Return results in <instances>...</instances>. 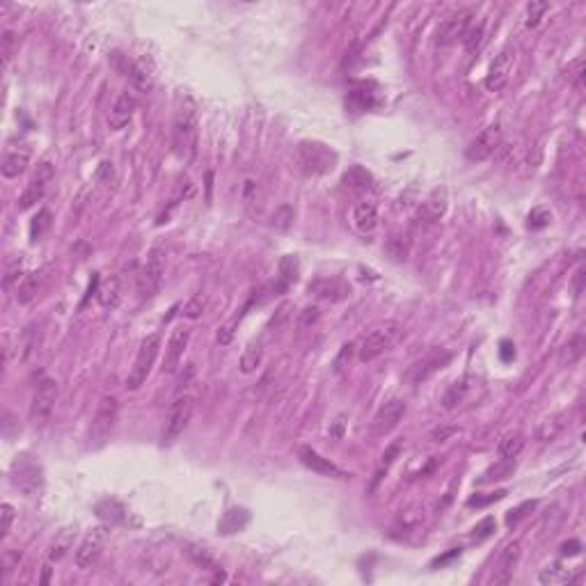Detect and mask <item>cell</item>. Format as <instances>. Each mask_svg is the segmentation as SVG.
<instances>
[{
	"instance_id": "cell-46",
	"label": "cell",
	"mask_w": 586,
	"mask_h": 586,
	"mask_svg": "<svg viewBox=\"0 0 586 586\" xmlns=\"http://www.w3.org/2000/svg\"><path fill=\"white\" fill-rule=\"evenodd\" d=\"M549 10V3H529L527 7V26L529 28H536L540 23L543 14Z\"/></svg>"
},
{
	"instance_id": "cell-59",
	"label": "cell",
	"mask_w": 586,
	"mask_h": 586,
	"mask_svg": "<svg viewBox=\"0 0 586 586\" xmlns=\"http://www.w3.org/2000/svg\"><path fill=\"white\" fill-rule=\"evenodd\" d=\"M456 556H461V549H452V552H447L445 556H438V559L433 561V566L438 568V566H445V563H449L452 559H456Z\"/></svg>"
},
{
	"instance_id": "cell-44",
	"label": "cell",
	"mask_w": 586,
	"mask_h": 586,
	"mask_svg": "<svg viewBox=\"0 0 586 586\" xmlns=\"http://www.w3.org/2000/svg\"><path fill=\"white\" fill-rule=\"evenodd\" d=\"M549 223H552V213H549L547 209H543V206H538V209H534L532 213H529V230H543V227H547Z\"/></svg>"
},
{
	"instance_id": "cell-13",
	"label": "cell",
	"mask_w": 586,
	"mask_h": 586,
	"mask_svg": "<svg viewBox=\"0 0 586 586\" xmlns=\"http://www.w3.org/2000/svg\"><path fill=\"white\" fill-rule=\"evenodd\" d=\"M513 64H516V48L506 46L502 53L492 60L488 76H485V90L488 92H502L506 88V83L511 81V71Z\"/></svg>"
},
{
	"instance_id": "cell-17",
	"label": "cell",
	"mask_w": 586,
	"mask_h": 586,
	"mask_svg": "<svg viewBox=\"0 0 586 586\" xmlns=\"http://www.w3.org/2000/svg\"><path fill=\"white\" fill-rule=\"evenodd\" d=\"M405 412H408V403H405L403 398H392V401H387L381 410L376 412L374 433L376 435H387L390 431H394V428L403 421Z\"/></svg>"
},
{
	"instance_id": "cell-30",
	"label": "cell",
	"mask_w": 586,
	"mask_h": 586,
	"mask_svg": "<svg viewBox=\"0 0 586 586\" xmlns=\"http://www.w3.org/2000/svg\"><path fill=\"white\" fill-rule=\"evenodd\" d=\"M74 538H76V529L74 527H64L55 534V538L51 543V549H48V559L51 561H60L67 556V552L74 545Z\"/></svg>"
},
{
	"instance_id": "cell-58",
	"label": "cell",
	"mask_w": 586,
	"mask_h": 586,
	"mask_svg": "<svg viewBox=\"0 0 586 586\" xmlns=\"http://www.w3.org/2000/svg\"><path fill=\"white\" fill-rule=\"evenodd\" d=\"M580 549H582L580 540H570V543H563V545H561V554L575 556V554H580Z\"/></svg>"
},
{
	"instance_id": "cell-51",
	"label": "cell",
	"mask_w": 586,
	"mask_h": 586,
	"mask_svg": "<svg viewBox=\"0 0 586 586\" xmlns=\"http://www.w3.org/2000/svg\"><path fill=\"white\" fill-rule=\"evenodd\" d=\"M492 532H495V518H485V520H481V523L474 527V532H472V538L483 540V538H488Z\"/></svg>"
},
{
	"instance_id": "cell-5",
	"label": "cell",
	"mask_w": 586,
	"mask_h": 586,
	"mask_svg": "<svg viewBox=\"0 0 586 586\" xmlns=\"http://www.w3.org/2000/svg\"><path fill=\"white\" fill-rule=\"evenodd\" d=\"M163 275H165V252L161 247H154L147 254V261L138 275V293L142 300L154 298L161 291Z\"/></svg>"
},
{
	"instance_id": "cell-52",
	"label": "cell",
	"mask_w": 586,
	"mask_h": 586,
	"mask_svg": "<svg viewBox=\"0 0 586 586\" xmlns=\"http://www.w3.org/2000/svg\"><path fill=\"white\" fill-rule=\"evenodd\" d=\"M319 319H321V310H319V307H305V310L300 312V316H298V323H300V327H307V325H314V323H316Z\"/></svg>"
},
{
	"instance_id": "cell-54",
	"label": "cell",
	"mask_w": 586,
	"mask_h": 586,
	"mask_svg": "<svg viewBox=\"0 0 586 586\" xmlns=\"http://www.w3.org/2000/svg\"><path fill=\"white\" fill-rule=\"evenodd\" d=\"M19 561H21V552H17V549L3 552V573L10 575L14 568H19Z\"/></svg>"
},
{
	"instance_id": "cell-29",
	"label": "cell",
	"mask_w": 586,
	"mask_h": 586,
	"mask_svg": "<svg viewBox=\"0 0 586 586\" xmlns=\"http://www.w3.org/2000/svg\"><path fill=\"white\" fill-rule=\"evenodd\" d=\"M516 469H518L516 458H502V461H497L495 465H490L488 469L483 472V476L478 478V483L488 485V483L506 481V478H511L513 474H516Z\"/></svg>"
},
{
	"instance_id": "cell-60",
	"label": "cell",
	"mask_w": 586,
	"mask_h": 586,
	"mask_svg": "<svg viewBox=\"0 0 586 586\" xmlns=\"http://www.w3.org/2000/svg\"><path fill=\"white\" fill-rule=\"evenodd\" d=\"M582 287H584V268H580L575 273V293H577V296L582 293Z\"/></svg>"
},
{
	"instance_id": "cell-39",
	"label": "cell",
	"mask_w": 586,
	"mask_h": 586,
	"mask_svg": "<svg viewBox=\"0 0 586 586\" xmlns=\"http://www.w3.org/2000/svg\"><path fill=\"white\" fill-rule=\"evenodd\" d=\"M293 218H296V211H293V206L291 204H282V206H277V209H275L273 218H270V225H273L275 230H280V232H287L289 227L293 225Z\"/></svg>"
},
{
	"instance_id": "cell-22",
	"label": "cell",
	"mask_w": 586,
	"mask_h": 586,
	"mask_svg": "<svg viewBox=\"0 0 586 586\" xmlns=\"http://www.w3.org/2000/svg\"><path fill=\"white\" fill-rule=\"evenodd\" d=\"M135 108H138V101H135L133 94H128V92L119 94L117 101L112 103V108L108 112V126L112 128V131H121V128L133 119Z\"/></svg>"
},
{
	"instance_id": "cell-55",
	"label": "cell",
	"mask_w": 586,
	"mask_h": 586,
	"mask_svg": "<svg viewBox=\"0 0 586 586\" xmlns=\"http://www.w3.org/2000/svg\"><path fill=\"white\" fill-rule=\"evenodd\" d=\"M573 67H575V71H573V74H568V78H570V83H573L577 90H582V85H584V62L575 60Z\"/></svg>"
},
{
	"instance_id": "cell-3",
	"label": "cell",
	"mask_w": 586,
	"mask_h": 586,
	"mask_svg": "<svg viewBox=\"0 0 586 586\" xmlns=\"http://www.w3.org/2000/svg\"><path fill=\"white\" fill-rule=\"evenodd\" d=\"M159 351H161V334L159 332L147 334V337L142 339V344L138 348V355H135L133 367H131V371H128V376H126V390L128 392L140 390L142 385L147 383V378H149V374H152V367H154L156 357H159Z\"/></svg>"
},
{
	"instance_id": "cell-20",
	"label": "cell",
	"mask_w": 586,
	"mask_h": 586,
	"mask_svg": "<svg viewBox=\"0 0 586 586\" xmlns=\"http://www.w3.org/2000/svg\"><path fill=\"white\" fill-rule=\"evenodd\" d=\"M30 156H32V149L30 145H26V142L10 147L3 159V165H0V172H3L5 179L21 176L28 170V165H30Z\"/></svg>"
},
{
	"instance_id": "cell-8",
	"label": "cell",
	"mask_w": 586,
	"mask_h": 586,
	"mask_svg": "<svg viewBox=\"0 0 586 586\" xmlns=\"http://www.w3.org/2000/svg\"><path fill=\"white\" fill-rule=\"evenodd\" d=\"M192 412H195V398L188 394H181L174 398L172 408H170V417L165 421V428H163V447L174 445L179 440V435L185 431V426L190 424Z\"/></svg>"
},
{
	"instance_id": "cell-18",
	"label": "cell",
	"mask_w": 586,
	"mask_h": 586,
	"mask_svg": "<svg viewBox=\"0 0 586 586\" xmlns=\"http://www.w3.org/2000/svg\"><path fill=\"white\" fill-rule=\"evenodd\" d=\"M449 362H452V353L445 351V348H435V351L426 353V355L421 357V360L410 369L412 383L419 385V383L428 381V378H431L433 374H438L440 369H445Z\"/></svg>"
},
{
	"instance_id": "cell-10",
	"label": "cell",
	"mask_w": 586,
	"mask_h": 586,
	"mask_svg": "<svg viewBox=\"0 0 586 586\" xmlns=\"http://www.w3.org/2000/svg\"><path fill=\"white\" fill-rule=\"evenodd\" d=\"M58 401V383L53 378H41L34 387L32 403H30V421L32 424H44L51 417V412Z\"/></svg>"
},
{
	"instance_id": "cell-9",
	"label": "cell",
	"mask_w": 586,
	"mask_h": 586,
	"mask_svg": "<svg viewBox=\"0 0 586 586\" xmlns=\"http://www.w3.org/2000/svg\"><path fill=\"white\" fill-rule=\"evenodd\" d=\"M298 156L303 168L310 174H325L330 172L337 163V154L332 152L330 147L321 145V142H303L298 147Z\"/></svg>"
},
{
	"instance_id": "cell-56",
	"label": "cell",
	"mask_w": 586,
	"mask_h": 586,
	"mask_svg": "<svg viewBox=\"0 0 586 586\" xmlns=\"http://www.w3.org/2000/svg\"><path fill=\"white\" fill-rule=\"evenodd\" d=\"M458 433V428L456 426H442V428H435L433 431V442H447L452 435Z\"/></svg>"
},
{
	"instance_id": "cell-19",
	"label": "cell",
	"mask_w": 586,
	"mask_h": 586,
	"mask_svg": "<svg viewBox=\"0 0 586 586\" xmlns=\"http://www.w3.org/2000/svg\"><path fill=\"white\" fill-rule=\"evenodd\" d=\"M298 458L303 463L305 467H310L312 472L316 474H323V476H332V478H348L351 474L344 472L339 465H334L330 458H323L319 452H314L312 447H300L298 449Z\"/></svg>"
},
{
	"instance_id": "cell-11",
	"label": "cell",
	"mask_w": 586,
	"mask_h": 586,
	"mask_svg": "<svg viewBox=\"0 0 586 586\" xmlns=\"http://www.w3.org/2000/svg\"><path fill=\"white\" fill-rule=\"evenodd\" d=\"M499 145H502V128L497 124H492L488 128H483V131L469 142V147L465 149V159L469 163H483L497 152Z\"/></svg>"
},
{
	"instance_id": "cell-6",
	"label": "cell",
	"mask_w": 586,
	"mask_h": 586,
	"mask_svg": "<svg viewBox=\"0 0 586 586\" xmlns=\"http://www.w3.org/2000/svg\"><path fill=\"white\" fill-rule=\"evenodd\" d=\"M398 337H401V327H398V323H385L381 327H376V330L369 332L362 341L360 360L371 362V360H376V357L385 355L394 348Z\"/></svg>"
},
{
	"instance_id": "cell-62",
	"label": "cell",
	"mask_w": 586,
	"mask_h": 586,
	"mask_svg": "<svg viewBox=\"0 0 586 586\" xmlns=\"http://www.w3.org/2000/svg\"><path fill=\"white\" fill-rule=\"evenodd\" d=\"M48 577H51V568H44V577H41V582L48 584Z\"/></svg>"
},
{
	"instance_id": "cell-25",
	"label": "cell",
	"mask_w": 586,
	"mask_h": 586,
	"mask_svg": "<svg viewBox=\"0 0 586 586\" xmlns=\"http://www.w3.org/2000/svg\"><path fill=\"white\" fill-rule=\"evenodd\" d=\"M447 202H449L447 188H435L431 195L424 199V204H421V209H419V216L426 220H440L447 211Z\"/></svg>"
},
{
	"instance_id": "cell-4",
	"label": "cell",
	"mask_w": 586,
	"mask_h": 586,
	"mask_svg": "<svg viewBox=\"0 0 586 586\" xmlns=\"http://www.w3.org/2000/svg\"><path fill=\"white\" fill-rule=\"evenodd\" d=\"M53 174H55V156L53 152H48L44 159L37 163V168H34L30 183H28V188L23 190V195L19 199V211H28L37 202H41V197H44Z\"/></svg>"
},
{
	"instance_id": "cell-1",
	"label": "cell",
	"mask_w": 586,
	"mask_h": 586,
	"mask_svg": "<svg viewBox=\"0 0 586 586\" xmlns=\"http://www.w3.org/2000/svg\"><path fill=\"white\" fill-rule=\"evenodd\" d=\"M197 135H199V115L195 99L183 94L179 97V105L172 124V145L179 161L190 163L197 154Z\"/></svg>"
},
{
	"instance_id": "cell-21",
	"label": "cell",
	"mask_w": 586,
	"mask_h": 586,
	"mask_svg": "<svg viewBox=\"0 0 586 586\" xmlns=\"http://www.w3.org/2000/svg\"><path fill=\"white\" fill-rule=\"evenodd\" d=\"M520 559V543L513 540L509 543L502 554H499V559L495 563V570H492V584H509L513 580V570H516V563Z\"/></svg>"
},
{
	"instance_id": "cell-33",
	"label": "cell",
	"mask_w": 586,
	"mask_h": 586,
	"mask_svg": "<svg viewBox=\"0 0 586 586\" xmlns=\"http://www.w3.org/2000/svg\"><path fill=\"white\" fill-rule=\"evenodd\" d=\"M575 577L573 573H570L568 568H561L559 563H554V566H547L543 568L538 573V582L543 586H559V584H570Z\"/></svg>"
},
{
	"instance_id": "cell-50",
	"label": "cell",
	"mask_w": 586,
	"mask_h": 586,
	"mask_svg": "<svg viewBox=\"0 0 586 586\" xmlns=\"http://www.w3.org/2000/svg\"><path fill=\"white\" fill-rule=\"evenodd\" d=\"M0 46H3V58H5V64H7L14 55V48H17V34H14L12 30H5L3 37H0Z\"/></svg>"
},
{
	"instance_id": "cell-36",
	"label": "cell",
	"mask_w": 586,
	"mask_h": 586,
	"mask_svg": "<svg viewBox=\"0 0 586 586\" xmlns=\"http://www.w3.org/2000/svg\"><path fill=\"white\" fill-rule=\"evenodd\" d=\"M261 355H263V351H261L259 344H250L241 355V371L243 374H254L256 367L261 364Z\"/></svg>"
},
{
	"instance_id": "cell-34",
	"label": "cell",
	"mask_w": 586,
	"mask_h": 586,
	"mask_svg": "<svg viewBox=\"0 0 586 586\" xmlns=\"http://www.w3.org/2000/svg\"><path fill=\"white\" fill-rule=\"evenodd\" d=\"M499 456L502 458H518L520 452L525 449V435L520 431H511L506 433L502 440H499Z\"/></svg>"
},
{
	"instance_id": "cell-47",
	"label": "cell",
	"mask_w": 586,
	"mask_h": 586,
	"mask_svg": "<svg viewBox=\"0 0 586 586\" xmlns=\"http://www.w3.org/2000/svg\"><path fill=\"white\" fill-rule=\"evenodd\" d=\"M506 497V490H497V492H490V495H474L467 499V506H476V509H483L492 502H499V499Z\"/></svg>"
},
{
	"instance_id": "cell-45",
	"label": "cell",
	"mask_w": 586,
	"mask_h": 586,
	"mask_svg": "<svg viewBox=\"0 0 586 586\" xmlns=\"http://www.w3.org/2000/svg\"><path fill=\"white\" fill-rule=\"evenodd\" d=\"M280 275H282L284 284L298 280V261H296V256L289 254V256H284V259L280 261Z\"/></svg>"
},
{
	"instance_id": "cell-32",
	"label": "cell",
	"mask_w": 586,
	"mask_h": 586,
	"mask_svg": "<svg viewBox=\"0 0 586 586\" xmlns=\"http://www.w3.org/2000/svg\"><path fill=\"white\" fill-rule=\"evenodd\" d=\"M99 303L105 310H115L121 303V289H119V277H110V280L103 282V287L99 289Z\"/></svg>"
},
{
	"instance_id": "cell-48",
	"label": "cell",
	"mask_w": 586,
	"mask_h": 586,
	"mask_svg": "<svg viewBox=\"0 0 586 586\" xmlns=\"http://www.w3.org/2000/svg\"><path fill=\"white\" fill-rule=\"evenodd\" d=\"M239 321H241V316H234L232 321H227V323L220 327V332H218V344L220 346H227V344H232V339H234V332H236V325H239Z\"/></svg>"
},
{
	"instance_id": "cell-23",
	"label": "cell",
	"mask_w": 586,
	"mask_h": 586,
	"mask_svg": "<svg viewBox=\"0 0 586 586\" xmlns=\"http://www.w3.org/2000/svg\"><path fill=\"white\" fill-rule=\"evenodd\" d=\"M310 293H314L319 300H325V303H341L351 296V287L344 280H316L310 284Z\"/></svg>"
},
{
	"instance_id": "cell-27",
	"label": "cell",
	"mask_w": 586,
	"mask_h": 586,
	"mask_svg": "<svg viewBox=\"0 0 586 586\" xmlns=\"http://www.w3.org/2000/svg\"><path fill=\"white\" fill-rule=\"evenodd\" d=\"M586 351V337L584 332H575L573 337H568V341L563 344L561 348V355H559V364L561 367H573L584 357Z\"/></svg>"
},
{
	"instance_id": "cell-43",
	"label": "cell",
	"mask_w": 586,
	"mask_h": 586,
	"mask_svg": "<svg viewBox=\"0 0 586 586\" xmlns=\"http://www.w3.org/2000/svg\"><path fill=\"white\" fill-rule=\"evenodd\" d=\"M204 307H206V296L204 293H195V296L183 305V316L185 319H199L204 312Z\"/></svg>"
},
{
	"instance_id": "cell-28",
	"label": "cell",
	"mask_w": 586,
	"mask_h": 586,
	"mask_svg": "<svg viewBox=\"0 0 586 586\" xmlns=\"http://www.w3.org/2000/svg\"><path fill=\"white\" fill-rule=\"evenodd\" d=\"M353 223L357 227V232L362 234H371L378 227V211L374 202H360L353 211Z\"/></svg>"
},
{
	"instance_id": "cell-15",
	"label": "cell",
	"mask_w": 586,
	"mask_h": 586,
	"mask_svg": "<svg viewBox=\"0 0 586 586\" xmlns=\"http://www.w3.org/2000/svg\"><path fill=\"white\" fill-rule=\"evenodd\" d=\"M467 26H469V12L467 10L449 14V17L438 26V32H435V46L447 48V46L456 44L458 39H463Z\"/></svg>"
},
{
	"instance_id": "cell-24",
	"label": "cell",
	"mask_w": 586,
	"mask_h": 586,
	"mask_svg": "<svg viewBox=\"0 0 586 586\" xmlns=\"http://www.w3.org/2000/svg\"><path fill=\"white\" fill-rule=\"evenodd\" d=\"M44 282H46V270H34V273L26 275L23 280L17 284V293H14L17 303L28 305L30 300H34L37 298V293L44 289Z\"/></svg>"
},
{
	"instance_id": "cell-31",
	"label": "cell",
	"mask_w": 586,
	"mask_h": 586,
	"mask_svg": "<svg viewBox=\"0 0 586 586\" xmlns=\"http://www.w3.org/2000/svg\"><path fill=\"white\" fill-rule=\"evenodd\" d=\"M566 426V414H552V417H545L536 428V440L538 442H552L556 435L563 431Z\"/></svg>"
},
{
	"instance_id": "cell-35",
	"label": "cell",
	"mask_w": 586,
	"mask_h": 586,
	"mask_svg": "<svg viewBox=\"0 0 586 586\" xmlns=\"http://www.w3.org/2000/svg\"><path fill=\"white\" fill-rule=\"evenodd\" d=\"M247 520H250V513H247V511L232 509V511H227L225 516H223L218 529H220V534H236V532H241V529L247 525Z\"/></svg>"
},
{
	"instance_id": "cell-12",
	"label": "cell",
	"mask_w": 586,
	"mask_h": 586,
	"mask_svg": "<svg viewBox=\"0 0 586 586\" xmlns=\"http://www.w3.org/2000/svg\"><path fill=\"white\" fill-rule=\"evenodd\" d=\"M112 64L119 69L121 76H128L131 83L142 92H149L154 88V69L145 60H126L121 53H112Z\"/></svg>"
},
{
	"instance_id": "cell-37",
	"label": "cell",
	"mask_w": 586,
	"mask_h": 586,
	"mask_svg": "<svg viewBox=\"0 0 586 586\" xmlns=\"http://www.w3.org/2000/svg\"><path fill=\"white\" fill-rule=\"evenodd\" d=\"M185 554H188L190 559L195 561L199 568H204V570H213V573H216V570H220V566L216 563V559H213V556H211L209 552H206L204 547L188 545V547H185Z\"/></svg>"
},
{
	"instance_id": "cell-49",
	"label": "cell",
	"mask_w": 586,
	"mask_h": 586,
	"mask_svg": "<svg viewBox=\"0 0 586 586\" xmlns=\"http://www.w3.org/2000/svg\"><path fill=\"white\" fill-rule=\"evenodd\" d=\"M12 523H14V506L3 504V509H0V538H5L10 534Z\"/></svg>"
},
{
	"instance_id": "cell-57",
	"label": "cell",
	"mask_w": 586,
	"mask_h": 586,
	"mask_svg": "<svg viewBox=\"0 0 586 586\" xmlns=\"http://www.w3.org/2000/svg\"><path fill=\"white\" fill-rule=\"evenodd\" d=\"M532 509H534V502H525L523 506H520V509L511 511L509 516H506V525H509V527H511V525H516L518 520L525 516V511H532Z\"/></svg>"
},
{
	"instance_id": "cell-42",
	"label": "cell",
	"mask_w": 586,
	"mask_h": 586,
	"mask_svg": "<svg viewBox=\"0 0 586 586\" xmlns=\"http://www.w3.org/2000/svg\"><path fill=\"white\" fill-rule=\"evenodd\" d=\"M99 516L110 520V523H124L126 520V511L124 506H119L117 502H112V499H108V502H101L99 504Z\"/></svg>"
},
{
	"instance_id": "cell-14",
	"label": "cell",
	"mask_w": 586,
	"mask_h": 586,
	"mask_svg": "<svg viewBox=\"0 0 586 586\" xmlns=\"http://www.w3.org/2000/svg\"><path fill=\"white\" fill-rule=\"evenodd\" d=\"M192 337V327L190 325H176L172 330V337L168 341L165 348V357H163V374H174L179 369V364L183 360V353L188 351Z\"/></svg>"
},
{
	"instance_id": "cell-41",
	"label": "cell",
	"mask_w": 586,
	"mask_h": 586,
	"mask_svg": "<svg viewBox=\"0 0 586 586\" xmlns=\"http://www.w3.org/2000/svg\"><path fill=\"white\" fill-rule=\"evenodd\" d=\"M483 41V23H469L465 34H463V46L467 53H476Z\"/></svg>"
},
{
	"instance_id": "cell-7",
	"label": "cell",
	"mask_w": 586,
	"mask_h": 586,
	"mask_svg": "<svg viewBox=\"0 0 586 586\" xmlns=\"http://www.w3.org/2000/svg\"><path fill=\"white\" fill-rule=\"evenodd\" d=\"M108 538H110V529L99 525L94 529H90L85 534V538L81 540V545L76 549V566L81 570H90L94 568L99 559H101L105 545H108Z\"/></svg>"
},
{
	"instance_id": "cell-61",
	"label": "cell",
	"mask_w": 586,
	"mask_h": 586,
	"mask_svg": "<svg viewBox=\"0 0 586 586\" xmlns=\"http://www.w3.org/2000/svg\"><path fill=\"white\" fill-rule=\"evenodd\" d=\"M513 355H516V351H513V346L509 344V341H504V344H502V360H511Z\"/></svg>"
},
{
	"instance_id": "cell-53",
	"label": "cell",
	"mask_w": 586,
	"mask_h": 586,
	"mask_svg": "<svg viewBox=\"0 0 586 586\" xmlns=\"http://www.w3.org/2000/svg\"><path fill=\"white\" fill-rule=\"evenodd\" d=\"M192 378H195V364H185V369L181 371V376H179V381H176V396H181V392L188 387V383L192 381Z\"/></svg>"
},
{
	"instance_id": "cell-26",
	"label": "cell",
	"mask_w": 586,
	"mask_h": 586,
	"mask_svg": "<svg viewBox=\"0 0 586 586\" xmlns=\"http://www.w3.org/2000/svg\"><path fill=\"white\" fill-rule=\"evenodd\" d=\"M341 181H344V185L348 190L353 192H367L374 188V176H371V172L367 168L362 165H351L344 172V176H341Z\"/></svg>"
},
{
	"instance_id": "cell-2",
	"label": "cell",
	"mask_w": 586,
	"mask_h": 586,
	"mask_svg": "<svg viewBox=\"0 0 586 586\" xmlns=\"http://www.w3.org/2000/svg\"><path fill=\"white\" fill-rule=\"evenodd\" d=\"M117 414H119V403L115 396H101L99 401L94 417H92V424L88 428V447L90 449H101L105 442H108L112 428L117 424Z\"/></svg>"
},
{
	"instance_id": "cell-38",
	"label": "cell",
	"mask_w": 586,
	"mask_h": 586,
	"mask_svg": "<svg viewBox=\"0 0 586 586\" xmlns=\"http://www.w3.org/2000/svg\"><path fill=\"white\" fill-rule=\"evenodd\" d=\"M51 223H53L51 211H48V209H41L37 216L32 218V223H30V239H32V241H39L41 236H44L48 230H51Z\"/></svg>"
},
{
	"instance_id": "cell-40",
	"label": "cell",
	"mask_w": 586,
	"mask_h": 586,
	"mask_svg": "<svg viewBox=\"0 0 586 586\" xmlns=\"http://www.w3.org/2000/svg\"><path fill=\"white\" fill-rule=\"evenodd\" d=\"M465 394H467V385H465V381L454 383L452 387L445 392V396H442V403H445L447 410H452V408H456V405H461L463 401H465Z\"/></svg>"
},
{
	"instance_id": "cell-16",
	"label": "cell",
	"mask_w": 586,
	"mask_h": 586,
	"mask_svg": "<svg viewBox=\"0 0 586 586\" xmlns=\"http://www.w3.org/2000/svg\"><path fill=\"white\" fill-rule=\"evenodd\" d=\"M12 483L14 488H19L23 495L32 497L34 492L41 488V469L30 461H17L12 465Z\"/></svg>"
}]
</instances>
